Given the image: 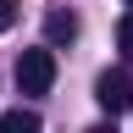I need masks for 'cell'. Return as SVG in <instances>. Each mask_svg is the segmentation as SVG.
<instances>
[{"instance_id":"8","label":"cell","mask_w":133,"mask_h":133,"mask_svg":"<svg viewBox=\"0 0 133 133\" xmlns=\"http://www.w3.org/2000/svg\"><path fill=\"white\" fill-rule=\"evenodd\" d=\"M128 6H133V0H128Z\"/></svg>"},{"instance_id":"4","label":"cell","mask_w":133,"mask_h":133,"mask_svg":"<svg viewBox=\"0 0 133 133\" xmlns=\"http://www.w3.org/2000/svg\"><path fill=\"white\" fill-rule=\"evenodd\" d=\"M0 133H44V122L33 111H6L0 116Z\"/></svg>"},{"instance_id":"6","label":"cell","mask_w":133,"mask_h":133,"mask_svg":"<svg viewBox=\"0 0 133 133\" xmlns=\"http://www.w3.org/2000/svg\"><path fill=\"white\" fill-rule=\"evenodd\" d=\"M11 22H17V0H0V33H6Z\"/></svg>"},{"instance_id":"3","label":"cell","mask_w":133,"mask_h":133,"mask_svg":"<svg viewBox=\"0 0 133 133\" xmlns=\"http://www.w3.org/2000/svg\"><path fill=\"white\" fill-rule=\"evenodd\" d=\"M44 39H50V44L78 39V17H72V11H50V17H44Z\"/></svg>"},{"instance_id":"7","label":"cell","mask_w":133,"mask_h":133,"mask_svg":"<svg viewBox=\"0 0 133 133\" xmlns=\"http://www.w3.org/2000/svg\"><path fill=\"white\" fill-rule=\"evenodd\" d=\"M89 133H116V128H111V122H100V128H89Z\"/></svg>"},{"instance_id":"1","label":"cell","mask_w":133,"mask_h":133,"mask_svg":"<svg viewBox=\"0 0 133 133\" xmlns=\"http://www.w3.org/2000/svg\"><path fill=\"white\" fill-rule=\"evenodd\" d=\"M56 83V56L50 50H22L17 56V89L22 94H50Z\"/></svg>"},{"instance_id":"5","label":"cell","mask_w":133,"mask_h":133,"mask_svg":"<svg viewBox=\"0 0 133 133\" xmlns=\"http://www.w3.org/2000/svg\"><path fill=\"white\" fill-rule=\"evenodd\" d=\"M116 50H122V56H133V11L116 22Z\"/></svg>"},{"instance_id":"2","label":"cell","mask_w":133,"mask_h":133,"mask_svg":"<svg viewBox=\"0 0 133 133\" xmlns=\"http://www.w3.org/2000/svg\"><path fill=\"white\" fill-rule=\"evenodd\" d=\"M94 100H100L111 116L133 111V78H128V72H100V78H94Z\"/></svg>"}]
</instances>
